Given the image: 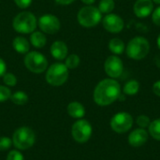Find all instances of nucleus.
I'll return each mask as SVG.
<instances>
[{"label": "nucleus", "instance_id": "f257e3e1", "mask_svg": "<svg viewBox=\"0 0 160 160\" xmlns=\"http://www.w3.org/2000/svg\"><path fill=\"white\" fill-rule=\"evenodd\" d=\"M121 95V86L113 79H104L94 90V100L99 106H108L116 101Z\"/></svg>", "mask_w": 160, "mask_h": 160}, {"label": "nucleus", "instance_id": "f03ea898", "mask_svg": "<svg viewBox=\"0 0 160 160\" xmlns=\"http://www.w3.org/2000/svg\"><path fill=\"white\" fill-rule=\"evenodd\" d=\"M127 54L133 60H142L149 53L150 43L143 37H135L127 45Z\"/></svg>", "mask_w": 160, "mask_h": 160}, {"label": "nucleus", "instance_id": "7ed1b4c3", "mask_svg": "<svg viewBox=\"0 0 160 160\" xmlns=\"http://www.w3.org/2000/svg\"><path fill=\"white\" fill-rule=\"evenodd\" d=\"M38 22L36 16L29 11H22L13 19L14 30L21 34H30L36 30Z\"/></svg>", "mask_w": 160, "mask_h": 160}, {"label": "nucleus", "instance_id": "20e7f679", "mask_svg": "<svg viewBox=\"0 0 160 160\" xmlns=\"http://www.w3.org/2000/svg\"><path fill=\"white\" fill-rule=\"evenodd\" d=\"M36 141L34 131L27 127H22L15 130L12 136V143L19 150H27L31 148Z\"/></svg>", "mask_w": 160, "mask_h": 160}, {"label": "nucleus", "instance_id": "39448f33", "mask_svg": "<svg viewBox=\"0 0 160 160\" xmlns=\"http://www.w3.org/2000/svg\"><path fill=\"white\" fill-rule=\"evenodd\" d=\"M68 79V68L63 63L52 64L46 72V81L52 86H60Z\"/></svg>", "mask_w": 160, "mask_h": 160}, {"label": "nucleus", "instance_id": "423d86ee", "mask_svg": "<svg viewBox=\"0 0 160 160\" xmlns=\"http://www.w3.org/2000/svg\"><path fill=\"white\" fill-rule=\"evenodd\" d=\"M78 22L84 27H93L101 21V12L98 8L93 6H85L78 12Z\"/></svg>", "mask_w": 160, "mask_h": 160}, {"label": "nucleus", "instance_id": "0eeeda50", "mask_svg": "<svg viewBox=\"0 0 160 160\" xmlns=\"http://www.w3.org/2000/svg\"><path fill=\"white\" fill-rule=\"evenodd\" d=\"M24 65L33 73H42L47 69L48 61L46 57L38 52H27L24 57Z\"/></svg>", "mask_w": 160, "mask_h": 160}, {"label": "nucleus", "instance_id": "6e6552de", "mask_svg": "<svg viewBox=\"0 0 160 160\" xmlns=\"http://www.w3.org/2000/svg\"><path fill=\"white\" fill-rule=\"evenodd\" d=\"M93 128L91 124L84 119H80L75 122L71 128V134L73 139L79 143H84L92 136Z\"/></svg>", "mask_w": 160, "mask_h": 160}, {"label": "nucleus", "instance_id": "1a4fd4ad", "mask_svg": "<svg viewBox=\"0 0 160 160\" xmlns=\"http://www.w3.org/2000/svg\"><path fill=\"white\" fill-rule=\"evenodd\" d=\"M133 126V118L128 112H121L114 114L111 120L112 129L119 134L128 132Z\"/></svg>", "mask_w": 160, "mask_h": 160}, {"label": "nucleus", "instance_id": "9d476101", "mask_svg": "<svg viewBox=\"0 0 160 160\" xmlns=\"http://www.w3.org/2000/svg\"><path fill=\"white\" fill-rule=\"evenodd\" d=\"M105 72L112 79L119 78L124 71V64L117 55L109 56L104 64Z\"/></svg>", "mask_w": 160, "mask_h": 160}, {"label": "nucleus", "instance_id": "9b49d317", "mask_svg": "<svg viewBox=\"0 0 160 160\" xmlns=\"http://www.w3.org/2000/svg\"><path fill=\"white\" fill-rule=\"evenodd\" d=\"M39 28L47 34H55L60 29L59 19L52 14H44L38 19Z\"/></svg>", "mask_w": 160, "mask_h": 160}, {"label": "nucleus", "instance_id": "f8f14e48", "mask_svg": "<svg viewBox=\"0 0 160 160\" xmlns=\"http://www.w3.org/2000/svg\"><path fill=\"white\" fill-rule=\"evenodd\" d=\"M102 24L108 32L113 34L120 33L125 26L124 20L119 15L113 13L107 14L102 20Z\"/></svg>", "mask_w": 160, "mask_h": 160}, {"label": "nucleus", "instance_id": "ddd939ff", "mask_svg": "<svg viewBox=\"0 0 160 160\" xmlns=\"http://www.w3.org/2000/svg\"><path fill=\"white\" fill-rule=\"evenodd\" d=\"M134 13L139 18H146L152 14L154 10V3L152 0H137L133 8Z\"/></svg>", "mask_w": 160, "mask_h": 160}, {"label": "nucleus", "instance_id": "4468645a", "mask_svg": "<svg viewBox=\"0 0 160 160\" xmlns=\"http://www.w3.org/2000/svg\"><path fill=\"white\" fill-rule=\"evenodd\" d=\"M148 140V132L144 128H137L128 135V143L132 147H141L146 143Z\"/></svg>", "mask_w": 160, "mask_h": 160}, {"label": "nucleus", "instance_id": "2eb2a0df", "mask_svg": "<svg viewBox=\"0 0 160 160\" xmlns=\"http://www.w3.org/2000/svg\"><path fill=\"white\" fill-rule=\"evenodd\" d=\"M51 54L52 57H54L56 60H64L68 56V49L65 42L57 40L53 42L51 46Z\"/></svg>", "mask_w": 160, "mask_h": 160}, {"label": "nucleus", "instance_id": "dca6fc26", "mask_svg": "<svg viewBox=\"0 0 160 160\" xmlns=\"http://www.w3.org/2000/svg\"><path fill=\"white\" fill-rule=\"evenodd\" d=\"M68 113L72 117L76 119H82L85 114V109L82 104L77 101L70 102L68 105Z\"/></svg>", "mask_w": 160, "mask_h": 160}, {"label": "nucleus", "instance_id": "f3484780", "mask_svg": "<svg viewBox=\"0 0 160 160\" xmlns=\"http://www.w3.org/2000/svg\"><path fill=\"white\" fill-rule=\"evenodd\" d=\"M12 46H13L14 50L21 54L27 53L29 52V48H30V44H29L28 40L22 37H16L12 41Z\"/></svg>", "mask_w": 160, "mask_h": 160}, {"label": "nucleus", "instance_id": "a211bd4d", "mask_svg": "<svg viewBox=\"0 0 160 160\" xmlns=\"http://www.w3.org/2000/svg\"><path fill=\"white\" fill-rule=\"evenodd\" d=\"M109 49L114 55H119L125 50V43L119 38H113L109 42Z\"/></svg>", "mask_w": 160, "mask_h": 160}, {"label": "nucleus", "instance_id": "6ab92c4d", "mask_svg": "<svg viewBox=\"0 0 160 160\" xmlns=\"http://www.w3.org/2000/svg\"><path fill=\"white\" fill-rule=\"evenodd\" d=\"M30 41H31V44L35 48H43L47 42V39H46L45 35L42 32L34 31L31 35Z\"/></svg>", "mask_w": 160, "mask_h": 160}, {"label": "nucleus", "instance_id": "aec40b11", "mask_svg": "<svg viewBox=\"0 0 160 160\" xmlns=\"http://www.w3.org/2000/svg\"><path fill=\"white\" fill-rule=\"evenodd\" d=\"M140 90V83L136 80H130L124 85V94L128 96H134Z\"/></svg>", "mask_w": 160, "mask_h": 160}, {"label": "nucleus", "instance_id": "412c9836", "mask_svg": "<svg viewBox=\"0 0 160 160\" xmlns=\"http://www.w3.org/2000/svg\"><path fill=\"white\" fill-rule=\"evenodd\" d=\"M10 100L16 105H24L28 101V96L22 91H17L11 94Z\"/></svg>", "mask_w": 160, "mask_h": 160}, {"label": "nucleus", "instance_id": "4be33fe9", "mask_svg": "<svg viewBox=\"0 0 160 160\" xmlns=\"http://www.w3.org/2000/svg\"><path fill=\"white\" fill-rule=\"evenodd\" d=\"M150 135L157 141H160V118L154 120L150 123L149 127Z\"/></svg>", "mask_w": 160, "mask_h": 160}, {"label": "nucleus", "instance_id": "5701e85b", "mask_svg": "<svg viewBox=\"0 0 160 160\" xmlns=\"http://www.w3.org/2000/svg\"><path fill=\"white\" fill-rule=\"evenodd\" d=\"M115 7V3L113 0H101L98 4V9L101 13L109 14L111 13Z\"/></svg>", "mask_w": 160, "mask_h": 160}, {"label": "nucleus", "instance_id": "b1692460", "mask_svg": "<svg viewBox=\"0 0 160 160\" xmlns=\"http://www.w3.org/2000/svg\"><path fill=\"white\" fill-rule=\"evenodd\" d=\"M65 65L68 69H74L80 65V57L77 54H70L66 57Z\"/></svg>", "mask_w": 160, "mask_h": 160}, {"label": "nucleus", "instance_id": "393cba45", "mask_svg": "<svg viewBox=\"0 0 160 160\" xmlns=\"http://www.w3.org/2000/svg\"><path fill=\"white\" fill-rule=\"evenodd\" d=\"M3 82L8 86H15L17 83V78L10 72H6L3 76Z\"/></svg>", "mask_w": 160, "mask_h": 160}, {"label": "nucleus", "instance_id": "a878e982", "mask_svg": "<svg viewBox=\"0 0 160 160\" xmlns=\"http://www.w3.org/2000/svg\"><path fill=\"white\" fill-rule=\"evenodd\" d=\"M136 123H137V125H138L141 128H148V127H149L151 121H150V118H149L147 115L142 114V115H140V116L137 117Z\"/></svg>", "mask_w": 160, "mask_h": 160}, {"label": "nucleus", "instance_id": "bb28decb", "mask_svg": "<svg viewBox=\"0 0 160 160\" xmlns=\"http://www.w3.org/2000/svg\"><path fill=\"white\" fill-rule=\"evenodd\" d=\"M11 91L9 88L4 85H0V102H5L8 98H10Z\"/></svg>", "mask_w": 160, "mask_h": 160}, {"label": "nucleus", "instance_id": "cd10ccee", "mask_svg": "<svg viewBox=\"0 0 160 160\" xmlns=\"http://www.w3.org/2000/svg\"><path fill=\"white\" fill-rule=\"evenodd\" d=\"M12 140L8 137H0V151H6L11 147Z\"/></svg>", "mask_w": 160, "mask_h": 160}, {"label": "nucleus", "instance_id": "c85d7f7f", "mask_svg": "<svg viewBox=\"0 0 160 160\" xmlns=\"http://www.w3.org/2000/svg\"><path fill=\"white\" fill-rule=\"evenodd\" d=\"M7 160H24V158L19 151L12 150L8 154Z\"/></svg>", "mask_w": 160, "mask_h": 160}, {"label": "nucleus", "instance_id": "c756f323", "mask_svg": "<svg viewBox=\"0 0 160 160\" xmlns=\"http://www.w3.org/2000/svg\"><path fill=\"white\" fill-rule=\"evenodd\" d=\"M151 15H152V20L154 23L160 26V6L153 10Z\"/></svg>", "mask_w": 160, "mask_h": 160}, {"label": "nucleus", "instance_id": "7c9ffc66", "mask_svg": "<svg viewBox=\"0 0 160 160\" xmlns=\"http://www.w3.org/2000/svg\"><path fill=\"white\" fill-rule=\"evenodd\" d=\"M14 2L20 8H26L31 5L32 0H14Z\"/></svg>", "mask_w": 160, "mask_h": 160}, {"label": "nucleus", "instance_id": "2f4dec72", "mask_svg": "<svg viewBox=\"0 0 160 160\" xmlns=\"http://www.w3.org/2000/svg\"><path fill=\"white\" fill-rule=\"evenodd\" d=\"M6 72H7V65L5 61L2 58H0V77H3Z\"/></svg>", "mask_w": 160, "mask_h": 160}, {"label": "nucleus", "instance_id": "473e14b6", "mask_svg": "<svg viewBox=\"0 0 160 160\" xmlns=\"http://www.w3.org/2000/svg\"><path fill=\"white\" fill-rule=\"evenodd\" d=\"M153 92L158 97H160V80L154 83V85H153Z\"/></svg>", "mask_w": 160, "mask_h": 160}, {"label": "nucleus", "instance_id": "72a5a7b5", "mask_svg": "<svg viewBox=\"0 0 160 160\" xmlns=\"http://www.w3.org/2000/svg\"><path fill=\"white\" fill-rule=\"evenodd\" d=\"M74 1L75 0H55V2L60 5H69V4L73 3Z\"/></svg>", "mask_w": 160, "mask_h": 160}, {"label": "nucleus", "instance_id": "f704fd0d", "mask_svg": "<svg viewBox=\"0 0 160 160\" xmlns=\"http://www.w3.org/2000/svg\"><path fill=\"white\" fill-rule=\"evenodd\" d=\"M81 1L83 2V3L86 4V5H92L93 3L96 2V0H81Z\"/></svg>", "mask_w": 160, "mask_h": 160}, {"label": "nucleus", "instance_id": "c9c22d12", "mask_svg": "<svg viewBox=\"0 0 160 160\" xmlns=\"http://www.w3.org/2000/svg\"><path fill=\"white\" fill-rule=\"evenodd\" d=\"M157 43H158V47L160 50V34L158 35V40H157Z\"/></svg>", "mask_w": 160, "mask_h": 160}, {"label": "nucleus", "instance_id": "e433bc0d", "mask_svg": "<svg viewBox=\"0 0 160 160\" xmlns=\"http://www.w3.org/2000/svg\"><path fill=\"white\" fill-rule=\"evenodd\" d=\"M152 1H154L155 3H157V4L160 5V0H152Z\"/></svg>", "mask_w": 160, "mask_h": 160}]
</instances>
